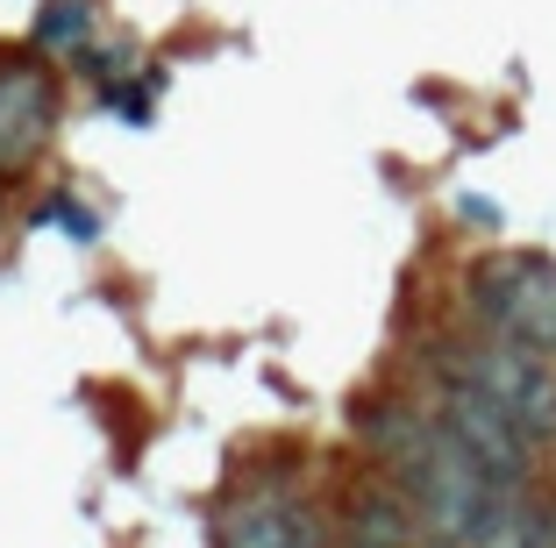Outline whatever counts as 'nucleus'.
I'll list each match as a JSON object with an SVG mask.
<instances>
[{
  "mask_svg": "<svg viewBox=\"0 0 556 548\" xmlns=\"http://www.w3.org/2000/svg\"><path fill=\"white\" fill-rule=\"evenodd\" d=\"M350 548H428V520L400 499V484H364L350 499Z\"/></svg>",
  "mask_w": 556,
  "mask_h": 548,
  "instance_id": "6",
  "label": "nucleus"
},
{
  "mask_svg": "<svg viewBox=\"0 0 556 548\" xmlns=\"http://www.w3.org/2000/svg\"><path fill=\"white\" fill-rule=\"evenodd\" d=\"M435 413H442V428L464 442V449L478 456V463L492 470V477H507V484H535V442L514 428L507 413L492 399H478V392H464V385H442V399H435Z\"/></svg>",
  "mask_w": 556,
  "mask_h": 548,
  "instance_id": "3",
  "label": "nucleus"
},
{
  "mask_svg": "<svg viewBox=\"0 0 556 548\" xmlns=\"http://www.w3.org/2000/svg\"><path fill=\"white\" fill-rule=\"evenodd\" d=\"M428 548H450V541H428Z\"/></svg>",
  "mask_w": 556,
  "mask_h": 548,
  "instance_id": "8",
  "label": "nucleus"
},
{
  "mask_svg": "<svg viewBox=\"0 0 556 548\" xmlns=\"http://www.w3.org/2000/svg\"><path fill=\"white\" fill-rule=\"evenodd\" d=\"M86 36H93V8H86V0H50L43 22H36V50H58V58H65V50L79 58Z\"/></svg>",
  "mask_w": 556,
  "mask_h": 548,
  "instance_id": "7",
  "label": "nucleus"
},
{
  "mask_svg": "<svg viewBox=\"0 0 556 548\" xmlns=\"http://www.w3.org/2000/svg\"><path fill=\"white\" fill-rule=\"evenodd\" d=\"M222 548H328L321 520L286 484H250L222 513Z\"/></svg>",
  "mask_w": 556,
  "mask_h": 548,
  "instance_id": "4",
  "label": "nucleus"
},
{
  "mask_svg": "<svg viewBox=\"0 0 556 548\" xmlns=\"http://www.w3.org/2000/svg\"><path fill=\"white\" fill-rule=\"evenodd\" d=\"M50 122H58V86L43 65L29 58H8L0 65V171H22L36 150L50 143Z\"/></svg>",
  "mask_w": 556,
  "mask_h": 548,
  "instance_id": "5",
  "label": "nucleus"
},
{
  "mask_svg": "<svg viewBox=\"0 0 556 548\" xmlns=\"http://www.w3.org/2000/svg\"><path fill=\"white\" fill-rule=\"evenodd\" d=\"M435 378L442 385H464L478 392V399H492L500 413L521 428L528 442H556V364L535 349H514V342L500 335H450L435 342Z\"/></svg>",
  "mask_w": 556,
  "mask_h": 548,
  "instance_id": "1",
  "label": "nucleus"
},
{
  "mask_svg": "<svg viewBox=\"0 0 556 548\" xmlns=\"http://www.w3.org/2000/svg\"><path fill=\"white\" fill-rule=\"evenodd\" d=\"M464 292H471V314L485 335L556 364V257H542V250H485L471 264V278H464Z\"/></svg>",
  "mask_w": 556,
  "mask_h": 548,
  "instance_id": "2",
  "label": "nucleus"
}]
</instances>
